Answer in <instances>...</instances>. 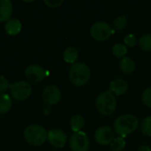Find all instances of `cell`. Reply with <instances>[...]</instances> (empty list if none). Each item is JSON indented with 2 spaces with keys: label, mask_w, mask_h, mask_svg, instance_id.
<instances>
[{
  "label": "cell",
  "mask_w": 151,
  "mask_h": 151,
  "mask_svg": "<svg viewBox=\"0 0 151 151\" xmlns=\"http://www.w3.org/2000/svg\"><path fill=\"white\" fill-rule=\"evenodd\" d=\"M90 77L91 71L86 64L83 62H76L71 65L69 72V79L72 85L82 87L88 82Z\"/></svg>",
  "instance_id": "2"
},
{
  "label": "cell",
  "mask_w": 151,
  "mask_h": 151,
  "mask_svg": "<svg viewBox=\"0 0 151 151\" xmlns=\"http://www.w3.org/2000/svg\"><path fill=\"white\" fill-rule=\"evenodd\" d=\"M119 68L122 73L125 74H130L135 71L136 64L134 60L130 57H125L119 62Z\"/></svg>",
  "instance_id": "15"
},
{
  "label": "cell",
  "mask_w": 151,
  "mask_h": 151,
  "mask_svg": "<svg viewBox=\"0 0 151 151\" xmlns=\"http://www.w3.org/2000/svg\"><path fill=\"white\" fill-rule=\"evenodd\" d=\"M141 130L143 135L151 137V116L146 117L141 125Z\"/></svg>",
  "instance_id": "23"
},
{
  "label": "cell",
  "mask_w": 151,
  "mask_h": 151,
  "mask_svg": "<svg viewBox=\"0 0 151 151\" xmlns=\"http://www.w3.org/2000/svg\"><path fill=\"white\" fill-rule=\"evenodd\" d=\"M68 137L64 131L61 129H53L48 132L47 141L49 143L57 149H62L67 142Z\"/></svg>",
  "instance_id": "11"
},
{
  "label": "cell",
  "mask_w": 151,
  "mask_h": 151,
  "mask_svg": "<svg viewBox=\"0 0 151 151\" xmlns=\"http://www.w3.org/2000/svg\"><path fill=\"white\" fill-rule=\"evenodd\" d=\"M70 128L74 133L80 132L81 129L85 127V119L81 115H74L69 121Z\"/></svg>",
  "instance_id": "17"
},
{
  "label": "cell",
  "mask_w": 151,
  "mask_h": 151,
  "mask_svg": "<svg viewBox=\"0 0 151 151\" xmlns=\"http://www.w3.org/2000/svg\"><path fill=\"white\" fill-rule=\"evenodd\" d=\"M112 52L115 57L122 59L127 54V47L123 43H116L112 47Z\"/></svg>",
  "instance_id": "20"
},
{
  "label": "cell",
  "mask_w": 151,
  "mask_h": 151,
  "mask_svg": "<svg viewBox=\"0 0 151 151\" xmlns=\"http://www.w3.org/2000/svg\"><path fill=\"white\" fill-rule=\"evenodd\" d=\"M129 89V84L124 79H116L110 81L109 90L117 96L125 95Z\"/></svg>",
  "instance_id": "12"
},
{
  "label": "cell",
  "mask_w": 151,
  "mask_h": 151,
  "mask_svg": "<svg viewBox=\"0 0 151 151\" xmlns=\"http://www.w3.org/2000/svg\"><path fill=\"white\" fill-rule=\"evenodd\" d=\"M127 26V19L125 16L121 15V16H117L112 23V27L114 30H123L125 28V27Z\"/></svg>",
  "instance_id": "21"
},
{
  "label": "cell",
  "mask_w": 151,
  "mask_h": 151,
  "mask_svg": "<svg viewBox=\"0 0 151 151\" xmlns=\"http://www.w3.org/2000/svg\"><path fill=\"white\" fill-rule=\"evenodd\" d=\"M42 99L47 105H55L61 99V92L57 86L48 85L42 92Z\"/></svg>",
  "instance_id": "8"
},
{
  "label": "cell",
  "mask_w": 151,
  "mask_h": 151,
  "mask_svg": "<svg viewBox=\"0 0 151 151\" xmlns=\"http://www.w3.org/2000/svg\"><path fill=\"white\" fill-rule=\"evenodd\" d=\"M69 147L72 151H88L90 141L87 134L83 131L74 133L69 139Z\"/></svg>",
  "instance_id": "7"
},
{
  "label": "cell",
  "mask_w": 151,
  "mask_h": 151,
  "mask_svg": "<svg viewBox=\"0 0 151 151\" xmlns=\"http://www.w3.org/2000/svg\"><path fill=\"white\" fill-rule=\"evenodd\" d=\"M78 58V51L75 47H67L63 51V59L68 64H75Z\"/></svg>",
  "instance_id": "16"
},
{
  "label": "cell",
  "mask_w": 151,
  "mask_h": 151,
  "mask_svg": "<svg viewBox=\"0 0 151 151\" xmlns=\"http://www.w3.org/2000/svg\"><path fill=\"white\" fill-rule=\"evenodd\" d=\"M124 42H125V46H127L129 48H133L138 43L137 39L133 34H129V35H125L124 38Z\"/></svg>",
  "instance_id": "25"
},
{
  "label": "cell",
  "mask_w": 151,
  "mask_h": 151,
  "mask_svg": "<svg viewBox=\"0 0 151 151\" xmlns=\"http://www.w3.org/2000/svg\"><path fill=\"white\" fill-rule=\"evenodd\" d=\"M12 13V4L10 0H0V22L7 21Z\"/></svg>",
  "instance_id": "14"
},
{
  "label": "cell",
  "mask_w": 151,
  "mask_h": 151,
  "mask_svg": "<svg viewBox=\"0 0 151 151\" xmlns=\"http://www.w3.org/2000/svg\"><path fill=\"white\" fill-rule=\"evenodd\" d=\"M25 77L31 82H40L46 76V71L39 65L33 64L27 66L24 72Z\"/></svg>",
  "instance_id": "10"
},
{
  "label": "cell",
  "mask_w": 151,
  "mask_h": 151,
  "mask_svg": "<svg viewBox=\"0 0 151 151\" xmlns=\"http://www.w3.org/2000/svg\"><path fill=\"white\" fill-rule=\"evenodd\" d=\"M12 108V99L7 94H0V114L7 113Z\"/></svg>",
  "instance_id": "18"
},
{
  "label": "cell",
  "mask_w": 151,
  "mask_h": 151,
  "mask_svg": "<svg viewBox=\"0 0 151 151\" xmlns=\"http://www.w3.org/2000/svg\"><path fill=\"white\" fill-rule=\"evenodd\" d=\"M94 139H95V142L99 145L107 146L110 144L115 139L114 132L112 128L109 127H107V126L100 127L96 129L94 133Z\"/></svg>",
  "instance_id": "9"
},
{
  "label": "cell",
  "mask_w": 151,
  "mask_h": 151,
  "mask_svg": "<svg viewBox=\"0 0 151 151\" xmlns=\"http://www.w3.org/2000/svg\"><path fill=\"white\" fill-rule=\"evenodd\" d=\"M10 83L9 81L6 79L5 76L0 75V94H5L6 90L10 88Z\"/></svg>",
  "instance_id": "26"
},
{
  "label": "cell",
  "mask_w": 151,
  "mask_h": 151,
  "mask_svg": "<svg viewBox=\"0 0 151 151\" xmlns=\"http://www.w3.org/2000/svg\"><path fill=\"white\" fill-rule=\"evenodd\" d=\"M47 134L48 133L46 130L38 125H30L28 126L23 133V136L25 141L34 147L41 146L44 143V142L47 140Z\"/></svg>",
  "instance_id": "4"
},
{
  "label": "cell",
  "mask_w": 151,
  "mask_h": 151,
  "mask_svg": "<svg viewBox=\"0 0 151 151\" xmlns=\"http://www.w3.org/2000/svg\"><path fill=\"white\" fill-rule=\"evenodd\" d=\"M142 101L146 107L151 108V87L146 88L142 96Z\"/></svg>",
  "instance_id": "24"
},
{
  "label": "cell",
  "mask_w": 151,
  "mask_h": 151,
  "mask_svg": "<svg viewBox=\"0 0 151 151\" xmlns=\"http://www.w3.org/2000/svg\"><path fill=\"white\" fill-rule=\"evenodd\" d=\"M114 130L120 137L133 133L139 127V119L133 114H125L117 117L114 121Z\"/></svg>",
  "instance_id": "1"
},
{
  "label": "cell",
  "mask_w": 151,
  "mask_h": 151,
  "mask_svg": "<svg viewBox=\"0 0 151 151\" xmlns=\"http://www.w3.org/2000/svg\"><path fill=\"white\" fill-rule=\"evenodd\" d=\"M10 93L12 97L17 101L27 100L32 93L31 85L24 81H20L10 85Z\"/></svg>",
  "instance_id": "6"
},
{
  "label": "cell",
  "mask_w": 151,
  "mask_h": 151,
  "mask_svg": "<svg viewBox=\"0 0 151 151\" xmlns=\"http://www.w3.org/2000/svg\"><path fill=\"white\" fill-rule=\"evenodd\" d=\"M138 44L142 50L151 51V34L142 35L138 40Z\"/></svg>",
  "instance_id": "19"
},
{
  "label": "cell",
  "mask_w": 151,
  "mask_h": 151,
  "mask_svg": "<svg viewBox=\"0 0 151 151\" xmlns=\"http://www.w3.org/2000/svg\"><path fill=\"white\" fill-rule=\"evenodd\" d=\"M21 28L22 25L20 23V20L16 18H11L4 24V30L6 34L12 36L19 35L21 31Z\"/></svg>",
  "instance_id": "13"
},
{
  "label": "cell",
  "mask_w": 151,
  "mask_h": 151,
  "mask_svg": "<svg viewBox=\"0 0 151 151\" xmlns=\"http://www.w3.org/2000/svg\"><path fill=\"white\" fill-rule=\"evenodd\" d=\"M137 151H151V149L150 147H149L147 145H142L138 148Z\"/></svg>",
  "instance_id": "28"
},
{
  "label": "cell",
  "mask_w": 151,
  "mask_h": 151,
  "mask_svg": "<svg viewBox=\"0 0 151 151\" xmlns=\"http://www.w3.org/2000/svg\"><path fill=\"white\" fill-rule=\"evenodd\" d=\"M97 111L103 116L112 115L117 109V99L110 90L101 93L95 100Z\"/></svg>",
  "instance_id": "3"
},
{
  "label": "cell",
  "mask_w": 151,
  "mask_h": 151,
  "mask_svg": "<svg viewBox=\"0 0 151 151\" xmlns=\"http://www.w3.org/2000/svg\"><path fill=\"white\" fill-rule=\"evenodd\" d=\"M115 30L113 27L106 21L100 20L94 22L90 29V33L92 37L99 42H103L108 40L112 34H114Z\"/></svg>",
  "instance_id": "5"
},
{
  "label": "cell",
  "mask_w": 151,
  "mask_h": 151,
  "mask_svg": "<svg viewBox=\"0 0 151 151\" xmlns=\"http://www.w3.org/2000/svg\"><path fill=\"white\" fill-rule=\"evenodd\" d=\"M44 3L50 8H57V7H60L63 4V1L62 0H44Z\"/></svg>",
  "instance_id": "27"
},
{
  "label": "cell",
  "mask_w": 151,
  "mask_h": 151,
  "mask_svg": "<svg viewBox=\"0 0 151 151\" xmlns=\"http://www.w3.org/2000/svg\"><path fill=\"white\" fill-rule=\"evenodd\" d=\"M126 142L123 137H117L113 140V142L110 143L111 150L113 151H123L125 148Z\"/></svg>",
  "instance_id": "22"
}]
</instances>
